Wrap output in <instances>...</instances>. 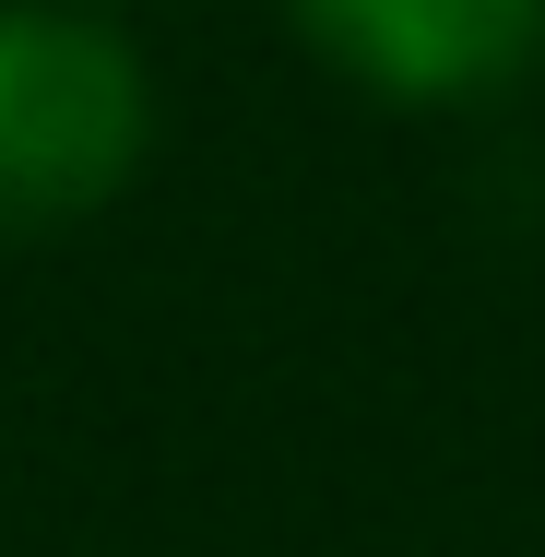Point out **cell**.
<instances>
[{
  "label": "cell",
  "mask_w": 545,
  "mask_h": 557,
  "mask_svg": "<svg viewBox=\"0 0 545 557\" xmlns=\"http://www.w3.org/2000/svg\"><path fill=\"white\" fill-rule=\"evenodd\" d=\"M143 131H154V96L108 24L0 0V237L119 202L143 166Z\"/></svg>",
  "instance_id": "1"
},
{
  "label": "cell",
  "mask_w": 545,
  "mask_h": 557,
  "mask_svg": "<svg viewBox=\"0 0 545 557\" xmlns=\"http://www.w3.org/2000/svg\"><path fill=\"white\" fill-rule=\"evenodd\" d=\"M285 12L332 72H356L368 96H404V108L498 96L545 36V0H285Z\"/></svg>",
  "instance_id": "2"
}]
</instances>
